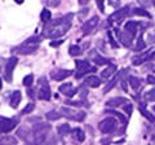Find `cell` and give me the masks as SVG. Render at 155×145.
Listing matches in <instances>:
<instances>
[{"mask_svg":"<svg viewBox=\"0 0 155 145\" xmlns=\"http://www.w3.org/2000/svg\"><path fill=\"white\" fill-rule=\"evenodd\" d=\"M70 27H71V22H66V23H54L53 22V25L48 26L44 30V36L51 38V39L60 38L62 35H65Z\"/></svg>","mask_w":155,"mask_h":145,"instance_id":"1","label":"cell"},{"mask_svg":"<svg viewBox=\"0 0 155 145\" xmlns=\"http://www.w3.org/2000/svg\"><path fill=\"white\" fill-rule=\"evenodd\" d=\"M98 128L101 132L104 133H113L116 128H118V122L114 119V118H105L104 120H101L100 124H98Z\"/></svg>","mask_w":155,"mask_h":145,"instance_id":"2","label":"cell"},{"mask_svg":"<svg viewBox=\"0 0 155 145\" xmlns=\"http://www.w3.org/2000/svg\"><path fill=\"white\" fill-rule=\"evenodd\" d=\"M75 65H76V75H75V78L76 79H79L81 78L83 75H85L87 72H93L96 71L94 67H92L89 64H88V61H83V60H78L75 62Z\"/></svg>","mask_w":155,"mask_h":145,"instance_id":"3","label":"cell"},{"mask_svg":"<svg viewBox=\"0 0 155 145\" xmlns=\"http://www.w3.org/2000/svg\"><path fill=\"white\" fill-rule=\"evenodd\" d=\"M38 97L41 100H49L51 99V88L49 84L45 78H40L39 79V91H38Z\"/></svg>","mask_w":155,"mask_h":145,"instance_id":"4","label":"cell"},{"mask_svg":"<svg viewBox=\"0 0 155 145\" xmlns=\"http://www.w3.org/2000/svg\"><path fill=\"white\" fill-rule=\"evenodd\" d=\"M61 114L64 117L72 119V120H78V122H81V120L85 119V112H78V110H71L69 108H62L61 109Z\"/></svg>","mask_w":155,"mask_h":145,"instance_id":"5","label":"cell"},{"mask_svg":"<svg viewBox=\"0 0 155 145\" xmlns=\"http://www.w3.org/2000/svg\"><path fill=\"white\" fill-rule=\"evenodd\" d=\"M18 62V59L16 56L9 57L8 61L5 62V72H4V78L7 82H12V75H13V70L16 69V65Z\"/></svg>","mask_w":155,"mask_h":145,"instance_id":"6","label":"cell"},{"mask_svg":"<svg viewBox=\"0 0 155 145\" xmlns=\"http://www.w3.org/2000/svg\"><path fill=\"white\" fill-rule=\"evenodd\" d=\"M17 124H18V119L16 118H0V131L9 132L13 128H16Z\"/></svg>","mask_w":155,"mask_h":145,"instance_id":"7","label":"cell"},{"mask_svg":"<svg viewBox=\"0 0 155 145\" xmlns=\"http://www.w3.org/2000/svg\"><path fill=\"white\" fill-rule=\"evenodd\" d=\"M38 49V44H28V43H23L22 46L13 48V52L21 53V55H31Z\"/></svg>","mask_w":155,"mask_h":145,"instance_id":"8","label":"cell"},{"mask_svg":"<svg viewBox=\"0 0 155 145\" xmlns=\"http://www.w3.org/2000/svg\"><path fill=\"white\" fill-rule=\"evenodd\" d=\"M98 22H100L98 16H93L91 20L87 21L83 25V35H89V34H92V31H93L96 29V26L98 25Z\"/></svg>","mask_w":155,"mask_h":145,"instance_id":"9","label":"cell"},{"mask_svg":"<svg viewBox=\"0 0 155 145\" xmlns=\"http://www.w3.org/2000/svg\"><path fill=\"white\" fill-rule=\"evenodd\" d=\"M128 11H129V8L128 7H124V8H122V9H119V11H116V12H114L111 16L109 17V23H114V22H120L123 20V18L127 16V13H128Z\"/></svg>","mask_w":155,"mask_h":145,"instance_id":"10","label":"cell"},{"mask_svg":"<svg viewBox=\"0 0 155 145\" xmlns=\"http://www.w3.org/2000/svg\"><path fill=\"white\" fill-rule=\"evenodd\" d=\"M153 57H155V51H151V52H146V53H142V55H138V56H134L132 59V64L138 66L143 64V62L149 61L150 59H153Z\"/></svg>","mask_w":155,"mask_h":145,"instance_id":"11","label":"cell"},{"mask_svg":"<svg viewBox=\"0 0 155 145\" xmlns=\"http://www.w3.org/2000/svg\"><path fill=\"white\" fill-rule=\"evenodd\" d=\"M71 137H72V141H74L75 144H80L85 140V133L81 128L76 127L74 130H71Z\"/></svg>","mask_w":155,"mask_h":145,"instance_id":"12","label":"cell"},{"mask_svg":"<svg viewBox=\"0 0 155 145\" xmlns=\"http://www.w3.org/2000/svg\"><path fill=\"white\" fill-rule=\"evenodd\" d=\"M116 34H118V36H119L120 42H122L125 47H129L130 44H132V40H133L134 35H132V34H129L128 31H123V32H120L119 30H116Z\"/></svg>","mask_w":155,"mask_h":145,"instance_id":"13","label":"cell"},{"mask_svg":"<svg viewBox=\"0 0 155 145\" xmlns=\"http://www.w3.org/2000/svg\"><path fill=\"white\" fill-rule=\"evenodd\" d=\"M89 57H91V60L93 61L96 65H98V66H101V65H107V64H110V61H109L107 59H105V57L100 56V55H98V53H97L96 51H92V52L89 53Z\"/></svg>","mask_w":155,"mask_h":145,"instance_id":"14","label":"cell"},{"mask_svg":"<svg viewBox=\"0 0 155 145\" xmlns=\"http://www.w3.org/2000/svg\"><path fill=\"white\" fill-rule=\"evenodd\" d=\"M125 104H129L128 99H125V97H114V99H110L106 101V105H107L109 108H116V106H119V105L124 106Z\"/></svg>","mask_w":155,"mask_h":145,"instance_id":"15","label":"cell"},{"mask_svg":"<svg viewBox=\"0 0 155 145\" xmlns=\"http://www.w3.org/2000/svg\"><path fill=\"white\" fill-rule=\"evenodd\" d=\"M60 92L65 93L66 96H69V97H71V96H74V95L78 92V89H76V88H74L71 83H66V84L60 86Z\"/></svg>","mask_w":155,"mask_h":145,"instance_id":"16","label":"cell"},{"mask_svg":"<svg viewBox=\"0 0 155 145\" xmlns=\"http://www.w3.org/2000/svg\"><path fill=\"white\" fill-rule=\"evenodd\" d=\"M72 74V70H58L52 74V78L54 80H64L67 76H70Z\"/></svg>","mask_w":155,"mask_h":145,"instance_id":"17","label":"cell"},{"mask_svg":"<svg viewBox=\"0 0 155 145\" xmlns=\"http://www.w3.org/2000/svg\"><path fill=\"white\" fill-rule=\"evenodd\" d=\"M22 100V95L19 91H16V92H13L12 96H11V106L12 108H17V106L19 105V103H21Z\"/></svg>","mask_w":155,"mask_h":145,"instance_id":"18","label":"cell"},{"mask_svg":"<svg viewBox=\"0 0 155 145\" xmlns=\"http://www.w3.org/2000/svg\"><path fill=\"white\" fill-rule=\"evenodd\" d=\"M137 29H138V23L137 22H136V21H129V22L125 23L124 31H128L129 34H132V35H136Z\"/></svg>","mask_w":155,"mask_h":145,"instance_id":"19","label":"cell"},{"mask_svg":"<svg viewBox=\"0 0 155 145\" xmlns=\"http://www.w3.org/2000/svg\"><path fill=\"white\" fill-rule=\"evenodd\" d=\"M85 84L88 87H92V88H96V87H98L101 84V79L97 78V76H94V75H91L85 79Z\"/></svg>","mask_w":155,"mask_h":145,"instance_id":"20","label":"cell"},{"mask_svg":"<svg viewBox=\"0 0 155 145\" xmlns=\"http://www.w3.org/2000/svg\"><path fill=\"white\" fill-rule=\"evenodd\" d=\"M138 109H140V112H141V114H142V115H145V118H147L149 120H151V122H154V120H155V118L153 117V114L150 113V112H147V109H146V104L141 103V104L138 105Z\"/></svg>","mask_w":155,"mask_h":145,"instance_id":"21","label":"cell"},{"mask_svg":"<svg viewBox=\"0 0 155 145\" xmlns=\"http://www.w3.org/2000/svg\"><path fill=\"white\" fill-rule=\"evenodd\" d=\"M115 71H116V66L115 65H109V67H106V69L101 72V76H102L104 79H109Z\"/></svg>","mask_w":155,"mask_h":145,"instance_id":"22","label":"cell"},{"mask_svg":"<svg viewBox=\"0 0 155 145\" xmlns=\"http://www.w3.org/2000/svg\"><path fill=\"white\" fill-rule=\"evenodd\" d=\"M0 145H17V139L14 136H3L0 139Z\"/></svg>","mask_w":155,"mask_h":145,"instance_id":"23","label":"cell"},{"mask_svg":"<svg viewBox=\"0 0 155 145\" xmlns=\"http://www.w3.org/2000/svg\"><path fill=\"white\" fill-rule=\"evenodd\" d=\"M129 84L134 91H138L140 87H141V80L136 76H129Z\"/></svg>","mask_w":155,"mask_h":145,"instance_id":"24","label":"cell"},{"mask_svg":"<svg viewBox=\"0 0 155 145\" xmlns=\"http://www.w3.org/2000/svg\"><path fill=\"white\" fill-rule=\"evenodd\" d=\"M51 17H52V13L49 12V9H47V8L43 9L41 14H40V20H41L43 22H49Z\"/></svg>","mask_w":155,"mask_h":145,"instance_id":"25","label":"cell"},{"mask_svg":"<svg viewBox=\"0 0 155 145\" xmlns=\"http://www.w3.org/2000/svg\"><path fill=\"white\" fill-rule=\"evenodd\" d=\"M47 119L48 120H57V119H60L61 118V114L57 112V110H51V112H48L47 113Z\"/></svg>","mask_w":155,"mask_h":145,"instance_id":"26","label":"cell"},{"mask_svg":"<svg viewBox=\"0 0 155 145\" xmlns=\"http://www.w3.org/2000/svg\"><path fill=\"white\" fill-rule=\"evenodd\" d=\"M145 100H146L147 103H154L155 101V88L146 91V93H145Z\"/></svg>","mask_w":155,"mask_h":145,"instance_id":"27","label":"cell"},{"mask_svg":"<svg viewBox=\"0 0 155 145\" xmlns=\"http://www.w3.org/2000/svg\"><path fill=\"white\" fill-rule=\"evenodd\" d=\"M70 131L71 130H70L69 124H61V126H58V128H57V132L60 135H62V136H64V135H67Z\"/></svg>","mask_w":155,"mask_h":145,"instance_id":"28","label":"cell"},{"mask_svg":"<svg viewBox=\"0 0 155 145\" xmlns=\"http://www.w3.org/2000/svg\"><path fill=\"white\" fill-rule=\"evenodd\" d=\"M145 47H146V43L143 42V35H142V34H140V36L137 39V46H136V49L141 51V49H143Z\"/></svg>","mask_w":155,"mask_h":145,"instance_id":"29","label":"cell"},{"mask_svg":"<svg viewBox=\"0 0 155 145\" xmlns=\"http://www.w3.org/2000/svg\"><path fill=\"white\" fill-rule=\"evenodd\" d=\"M34 83V75L32 74H28L23 78V86L25 87H31Z\"/></svg>","mask_w":155,"mask_h":145,"instance_id":"30","label":"cell"},{"mask_svg":"<svg viewBox=\"0 0 155 145\" xmlns=\"http://www.w3.org/2000/svg\"><path fill=\"white\" fill-rule=\"evenodd\" d=\"M69 53L71 56H79L81 53V49H80V47H78V46H71L69 49Z\"/></svg>","mask_w":155,"mask_h":145,"instance_id":"31","label":"cell"},{"mask_svg":"<svg viewBox=\"0 0 155 145\" xmlns=\"http://www.w3.org/2000/svg\"><path fill=\"white\" fill-rule=\"evenodd\" d=\"M118 79H119V76H118V75H116V76H115V78H114L113 80H111V82H110V83H109L107 86H106V87H105L104 92H105V93H107V92H109V91H110V89H111V88H113V87H114V86L116 84V82H118Z\"/></svg>","mask_w":155,"mask_h":145,"instance_id":"32","label":"cell"},{"mask_svg":"<svg viewBox=\"0 0 155 145\" xmlns=\"http://www.w3.org/2000/svg\"><path fill=\"white\" fill-rule=\"evenodd\" d=\"M133 14H137V16H145V17H150V14L142 8H134L133 9Z\"/></svg>","mask_w":155,"mask_h":145,"instance_id":"33","label":"cell"},{"mask_svg":"<svg viewBox=\"0 0 155 145\" xmlns=\"http://www.w3.org/2000/svg\"><path fill=\"white\" fill-rule=\"evenodd\" d=\"M147 43L149 44H154L155 43V30H150L147 32Z\"/></svg>","mask_w":155,"mask_h":145,"instance_id":"34","label":"cell"},{"mask_svg":"<svg viewBox=\"0 0 155 145\" xmlns=\"http://www.w3.org/2000/svg\"><path fill=\"white\" fill-rule=\"evenodd\" d=\"M34 109H35V105H34V104H27L26 108L22 110V114H30Z\"/></svg>","mask_w":155,"mask_h":145,"instance_id":"35","label":"cell"},{"mask_svg":"<svg viewBox=\"0 0 155 145\" xmlns=\"http://www.w3.org/2000/svg\"><path fill=\"white\" fill-rule=\"evenodd\" d=\"M45 4L48 7H57L60 4V2L58 0H49V2H45Z\"/></svg>","mask_w":155,"mask_h":145,"instance_id":"36","label":"cell"},{"mask_svg":"<svg viewBox=\"0 0 155 145\" xmlns=\"http://www.w3.org/2000/svg\"><path fill=\"white\" fill-rule=\"evenodd\" d=\"M124 110L127 112L128 114H132V105L130 104H125L124 105Z\"/></svg>","mask_w":155,"mask_h":145,"instance_id":"37","label":"cell"},{"mask_svg":"<svg viewBox=\"0 0 155 145\" xmlns=\"http://www.w3.org/2000/svg\"><path fill=\"white\" fill-rule=\"evenodd\" d=\"M62 43H64V40H53V42L51 43V46H52V47H58V46H61Z\"/></svg>","mask_w":155,"mask_h":145,"instance_id":"38","label":"cell"},{"mask_svg":"<svg viewBox=\"0 0 155 145\" xmlns=\"http://www.w3.org/2000/svg\"><path fill=\"white\" fill-rule=\"evenodd\" d=\"M97 7L100 8V11H101V12H104V11H105V8H104V2H102V0H98V2H97Z\"/></svg>","mask_w":155,"mask_h":145,"instance_id":"39","label":"cell"},{"mask_svg":"<svg viewBox=\"0 0 155 145\" xmlns=\"http://www.w3.org/2000/svg\"><path fill=\"white\" fill-rule=\"evenodd\" d=\"M147 82L150 84H155V76L154 75H149L147 76Z\"/></svg>","mask_w":155,"mask_h":145,"instance_id":"40","label":"cell"},{"mask_svg":"<svg viewBox=\"0 0 155 145\" xmlns=\"http://www.w3.org/2000/svg\"><path fill=\"white\" fill-rule=\"evenodd\" d=\"M4 66V60L2 59V57H0V70H2V67Z\"/></svg>","mask_w":155,"mask_h":145,"instance_id":"41","label":"cell"},{"mask_svg":"<svg viewBox=\"0 0 155 145\" xmlns=\"http://www.w3.org/2000/svg\"><path fill=\"white\" fill-rule=\"evenodd\" d=\"M80 4H87V0H80Z\"/></svg>","mask_w":155,"mask_h":145,"instance_id":"42","label":"cell"},{"mask_svg":"<svg viewBox=\"0 0 155 145\" xmlns=\"http://www.w3.org/2000/svg\"><path fill=\"white\" fill-rule=\"evenodd\" d=\"M2 87H3V82H2V79H0V89H2Z\"/></svg>","mask_w":155,"mask_h":145,"instance_id":"43","label":"cell"},{"mask_svg":"<svg viewBox=\"0 0 155 145\" xmlns=\"http://www.w3.org/2000/svg\"><path fill=\"white\" fill-rule=\"evenodd\" d=\"M154 110H155V106H154Z\"/></svg>","mask_w":155,"mask_h":145,"instance_id":"44","label":"cell"},{"mask_svg":"<svg viewBox=\"0 0 155 145\" xmlns=\"http://www.w3.org/2000/svg\"><path fill=\"white\" fill-rule=\"evenodd\" d=\"M0 132H2V131H0Z\"/></svg>","mask_w":155,"mask_h":145,"instance_id":"45","label":"cell"},{"mask_svg":"<svg viewBox=\"0 0 155 145\" xmlns=\"http://www.w3.org/2000/svg\"><path fill=\"white\" fill-rule=\"evenodd\" d=\"M154 70H155V69H154Z\"/></svg>","mask_w":155,"mask_h":145,"instance_id":"46","label":"cell"}]
</instances>
